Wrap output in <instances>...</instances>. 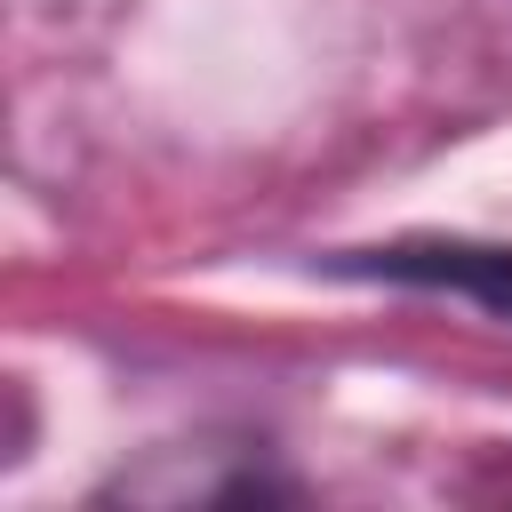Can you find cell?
<instances>
[{
  "label": "cell",
  "instance_id": "cell-1",
  "mask_svg": "<svg viewBox=\"0 0 512 512\" xmlns=\"http://www.w3.org/2000/svg\"><path fill=\"white\" fill-rule=\"evenodd\" d=\"M336 272H368V280H400V288H448V296H472L496 320H512V248H488V240H400V248L336 256Z\"/></svg>",
  "mask_w": 512,
  "mask_h": 512
}]
</instances>
